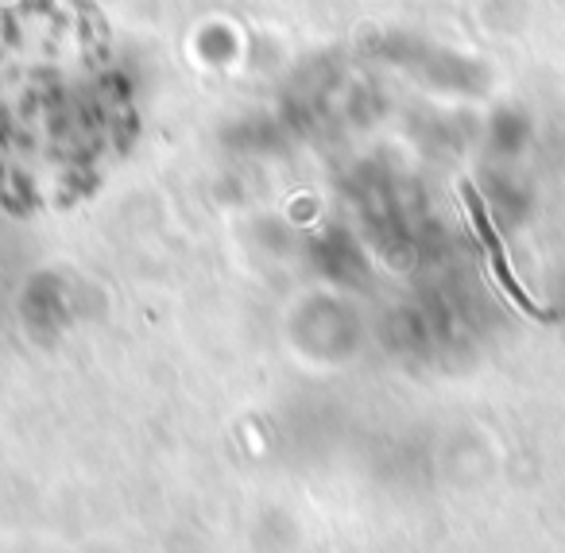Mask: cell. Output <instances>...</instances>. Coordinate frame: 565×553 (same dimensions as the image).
Returning a JSON list of instances; mask_svg holds the SVG:
<instances>
[{
	"label": "cell",
	"instance_id": "1",
	"mask_svg": "<svg viewBox=\"0 0 565 553\" xmlns=\"http://www.w3.org/2000/svg\"><path fill=\"white\" fill-rule=\"evenodd\" d=\"M461 198H465V205H469V217H472V228H477L480 244H484V248H488V259H492L495 283H500V287L508 290V298L519 306V310L526 313V318H550V313L542 310V306L534 302V298L523 290V283L515 279V272H511V264H508V252H503L500 233H495L492 217H488V205H484V198L477 194V187H472V182H461Z\"/></svg>",
	"mask_w": 565,
	"mask_h": 553
}]
</instances>
